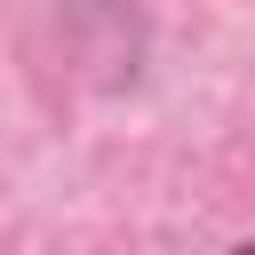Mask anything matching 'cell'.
Here are the masks:
<instances>
[{"label":"cell","instance_id":"obj_1","mask_svg":"<svg viewBox=\"0 0 255 255\" xmlns=\"http://www.w3.org/2000/svg\"><path fill=\"white\" fill-rule=\"evenodd\" d=\"M231 255H255V239H239V247H231Z\"/></svg>","mask_w":255,"mask_h":255}]
</instances>
